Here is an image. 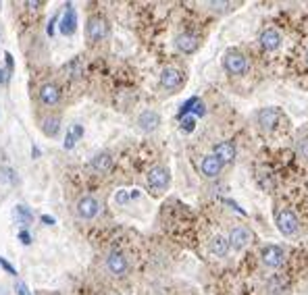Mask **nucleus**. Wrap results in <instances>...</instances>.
<instances>
[{"mask_svg":"<svg viewBox=\"0 0 308 295\" xmlns=\"http://www.w3.org/2000/svg\"><path fill=\"white\" fill-rule=\"evenodd\" d=\"M275 220H277V229H279L281 235L294 237V235L300 233V220H298V216H296L294 210H290V208L279 210V212H277V218H275Z\"/></svg>","mask_w":308,"mask_h":295,"instance_id":"nucleus-1","label":"nucleus"},{"mask_svg":"<svg viewBox=\"0 0 308 295\" xmlns=\"http://www.w3.org/2000/svg\"><path fill=\"white\" fill-rule=\"evenodd\" d=\"M223 67L231 75H244L246 69H248V60L239 50H227L223 56Z\"/></svg>","mask_w":308,"mask_h":295,"instance_id":"nucleus-2","label":"nucleus"},{"mask_svg":"<svg viewBox=\"0 0 308 295\" xmlns=\"http://www.w3.org/2000/svg\"><path fill=\"white\" fill-rule=\"evenodd\" d=\"M169 183H171V173L167 167H152L148 171V185L157 193L165 191L169 187Z\"/></svg>","mask_w":308,"mask_h":295,"instance_id":"nucleus-3","label":"nucleus"},{"mask_svg":"<svg viewBox=\"0 0 308 295\" xmlns=\"http://www.w3.org/2000/svg\"><path fill=\"white\" fill-rule=\"evenodd\" d=\"M108 34V23L102 17H90L85 25V36L90 42H100Z\"/></svg>","mask_w":308,"mask_h":295,"instance_id":"nucleus-4","label":"nucleus"},{"mask_svg":"<svg viewBox=\"0 0 308 295\" xmlns=\"http://www.w3.org/2000/svg\"><path fill=\"white\" fill-rule=\"evenodd\" d=\"M106 270H108L113 277H125L127 270H129V262H127L125 254L111 252V254L106 256Z\"/></svg>","mask_w":308,"mask_h":295,"instance_id":"nucleus-5","label":"nucleus"},{"mask_svg":"<svg viewBox=\"0 0 308 295\" xmlns=\"http://www.w3.org/2000/svg\"><path fill=\"white\" fill-rule=\"evenodd\" d=\"M260 258H262V264L269 266V268H273V270L283 266V262H285V254H283V249L279 245H267V247H262Z\"/></svg>","mask_w":308,"mask_h":295,"instance_id":"nucleus-6","label":"nucleus"},{"mask_svg":"<svg viewBox=\"0 0 308 295\" xmlns=\"http://www.w3.org/2000/svg\"><path fill=\"white\" fill-rule=\"evenodd\" d=\"M75 210L83 220H92V218H96L98 212H100V202L96 198H92V195H83V198H79Z\"/></svg>","mask_w":308,"mask_h":295,"instance_id":"nucleus-7","label":"nucleus"},{"mask_svg":"<svg viewBox=\"0 0 308 295\" xmlns=\"http://www.w3.org/2000/svg\"><path fill=\"white\" fill-rule=\"evenodd\" d=\"M161 85H163L165 89H169V92L179 89V87L183 85V71H179V69H175V67L163 69V73H161Z\"/></svg>","mask_w":308,"mask_h":295,"instance_id":"nucleus-8","label":"nucleus"},{"mask_svg":"<svg viewBox=\"0 0 308 295\" xmlns=\"http://www.w3.org/2000/svg\"><path fill=\"white\" fill-rule=\"evenodd\" d=\"M252 241V233H250V229H246V226H235L233 231L229 233V243L233 249H244V247H248Z\"/></svg>","mask_w":308,"mask_h":295,"instance_id":"nucleus-9","label":"nucleus"},{"mask_svg":"<svg viewBox=\"0 0 308 295\" xmlns=\"http://www.w3.org/2000/svg\"><path fill=\"white\" fill-rule=\"evenodd\" d=\"M221 169H223V162L214 156V154H208L202 158V165H200V171L206 179H214L221 175Z\"/></svg>","mask_w":308,"mask_h":295,"instance_id":"nucleus-10","label":"nucleus"},{"mask_svg":"<svg viewBox=\"0 0 308 295\" xmlns=\"http://www.w3.org/2000/svg\"><path fill=\"white\" fill-rule=\"evenodd\" d=\"M75 29H77V15H75L73 5H67L65 15H63V19H60V34H63V36H73Z\"/></svg>","mask_w":308,"mask_h":295,"instance_id":"nucleus-11","label":"nucleus"},{"mask_svg":"<svg viewBox=\"0 0 308 295\" xmlns=\"http://www.w3.org/2000/svg\"><path fill=\"white\" fill-rule=\"evenodd\" d=\"M175 46H177L183 54H192V52L198 50L200 42H198V38H196L194 34H188V31H183V34H179V36L175 38Z\"/></svg>","mask_w":308,"mask_h":295,"instance_id":"nucleus-12","label":"nucleus"},{"mask_svg":"<svg viewBox=\"0 0 308 295\" xmlns=\"http://www.w3.org/2000/svg\"><path fill=\"white\" fill-rule=\"evenodd\" d=\"M40 100H42V104H46V106L58 104V102H60V89H58V85H54V83H44V85L40 87Z\"/></svg>","mask_w":308,"mask_h":295,"instance_id":"nucleus-13","label":"nucleus"},{"mask_svg":"<svg viewBox=\"0 0 308 295\" xmlns=\"http://www.w3.org/2000/svg\"><path fill=\"white\" fill-rule=\"evenodd\" d=\"M161 125V115L154 112V110H144L140 117H138V127L142 131H146V133H150V131H154Z\"/></svg>","mask_w":308,"mask_h":295,"instance_id":"nucleus-14","label":"nucleus"},{"mask_svg":"<svg viewBox=\"0 0 308 295\" xmlns=\"http://www.w3.org/2000/svg\"><path fill=\"white\" fill-rule=\"evenodd\" d=\"M256 121H258L262 131H271V129H275L277 121H279V110H277V108H262L258 112Z\"/></svg>","mask_w":308,"mask_h":295,"instance_id":"nucleus-15","label":"nucleus"},{"mask_svg":"<svg viewBox=\"0 0 308 295\" xmlns=\"http://www.w3.org/2000/svg\"><path fill=\"white\" fill-rule=\"evenodd\" d=\"M260 46H262L267 52H275L277 48L281 46V36H279V31H275V29H265L262 34H260Z\"/></svg>","mask_w":308,"mask_h":295,"instance_id":"nucleus-16","label":"nucleus"},{"mask_svg":"<svg viewBox=\"0 0 308 295\" xmlns=\"http://www.w3.org/2000/svg\"><path fill=\"white\" fill-rule=\"evenodd\" d=\"M229 247H231L229 237H223V235L212 237V241H210V254H214L217 258H227Z\"/></svg>","mask_w":308,"mask_h":295,"instance_id":"nucleus-17","label":"nucleus"},{"mask_svg":"<svg viewBox=\"0 0 308 295\" xmlns=\"http://www.w3.org/2000/svg\"><path fill=\"white\" fill-rule=\"evenodd\" d=\"M214 156L221 162H233L235 160V146L231 142H219L214 146Z\"/></svg>","mask_w":308,"mask_h":295,"instance_id":"nucleus-18","label":"nucleus"},{"mask_svg":"<svg viewBox=\"0 0 308 295\" xmlns=\"http://www.w3.org/2000/svg\"><path fill=\"white\" fill-rule=\"evenodd\" d=\"M92 169L96 173H108L113 169V156L108 152H100L98 156L92 158Z\"/></svg>","mask_w":308,"mask_h":295,"instance_id":"nucleus-19","label":"nucleus"},{"mask_svg":"<svg viewBox=\"0 0 308 295\" xmlns=\"http://www.w3.org/2000/svg\"><path fill=\"white\" fill-rule=\"evenodd\" d=\"M267 289H269L271 295H281L283 291H288V279H283V277H279V275H275V277L269 281Z\"/></svg>","mask_w":308,"mask_h":295,"instance_id":"nucleus-20","label":"nucleus"},{"mask_svg":"<svg viewBox=\"0 0 308 295\" xmlns=\"http://www.w3.org/2000/svg\"><path fill=\"white\" fill-rule=\"evenodd\" d=\"M15 218H17V222H19V224L27 226L29 222L34 220V214H32V210H29L27 206H23V204H17V206H15Z\"/></svg>","mask_w":308,"mask_h":295,"instance_id":"nucleus-21","label":"nucleus"},{"mask_svg":"<svg viewBox=\"0 0 308 295\" xmlns=\"http://www.w3.org/2000/svg\"><path fill=\"white\" fill-rule=\"evenodd\" d=\"M58 129H60V121L56 117H48V119L42 121V131L48 138H54L58 133Z\"/></svg>","mask_w":308,"mask_h":295,"instance_id":"nucleus-22","label":"nucleus"},{"mask_svg":"<svg viewBox=\"0 0 308 295\" xmlns=\"http://www.w3.org/2000/svg\"><path fill=\"white\" fill-rule=\"evenodd\" d=\"M15 181H17V175L13 169L0 167V183H15Z\"/></svg>","mask_w":308,"mask_h":295,"instance_id":"nucleus-23","label":"nucleus"},{"mask_svg":"<svg viewBox=\"0 0 308 295\" xmlns=\"http://www.w3.org/2000/svg\"><path fill=\"white\" fill-rule=\"evenodd\" d=\"M129 200H131V191H127V189H119L117 195H115V202L117 204H127Z\"/></svg>","mask_w":308,"mask_h":295,"instance_id":"nucleus-24","label":"nucleus"},{"mask_svg":"<svg viewBox=\"0 0 308 295\" xmlns=\"http://www.w3.org/2000/svg\"><path fill=\"white\" fill-rule=\"evenodd\" d=\"M196 104H198V98H190V100L181 106V110H179V119H183V117H186V115L192 110V106H196Z\"/></svg>","mask_w":308,"mask_h":295,"instance_id":"nucleus-25","label":"nucleus"},{"mask_svg":"<svg viewBox=\"0 0 308 295\" xmlns=\"http://www.w3.org/2000/svg\"><path fill=\"white\" fill-rule=\"evenodd\" d=\"M77 142V135L73 133V131H67V138H65V150H71Z\"/></svg>","mask_w":308,"mask_h":295,"instance_id":"nucleus-26","label":"nucleus"},{"mask_svg":"<svg viewBox=\"0 0 308 295\" xmlns=\"http://www.w3.org/2000/svg\"><path fill=\"white\" fill-rule=\"evenodd\" d=\"M0 266H3V268H5L9 275H17V270L13 268V264H11V262H7L5 258H0Z\"/></svg>","mask_w":308,"mask_h":295,"instance_id":"nucleus-27","label":"nucleus"},{"mask_svg":"<svg viewBox=\"0 0 308 295\" xmlns=\"http://www.w3.org/2000/svg\"><path fill=\"white\" fill-rule=\"evenodd\" d=\"M206 7H208V9H214V11H223V9L229 7V3H206Z\"/></svg>","mask_w":308,"mask_h":295,"instance_id":"nucleus-28","label":"nucleus"},{"mask_svg":"<svg viewBox=\"0 0 308 295\" xmlns=\"http://www.w3.org/2000/svg\"><path fill=\"white\" fill-rule=\"evenodd\" d=\"M17 295H32V293H29V287L25 285V283H17Z\"/></svg>","mask_w":308,"mask_h":295,"instance_id":"nucleus-29","label":"nucleus"},{"mask_svg":"<svg viewBox=\"0 0 308 295\" xmlns=\"http://www.w3.org/2000/svg\"><path fill=\"white\" fill-rule=\"evenodd\" d=\"M298 150H300V154H302L304 158H308V140H302V142L298 144Z\"/></svg>","mask_w":308,"mask_h":295,"instance_id":"nucleus-30","label":"nucleus"},{"mask_svg":"<svg viewBox=\"0 0 308 295\" xmlns=\"http://www.w3.org/2000/svg\"><path fill=\"white\" fill-rule=\"evenodd\" d=\"M194 125H196V119H194V117H190V119L183 121V129H186V131H192Z\"/></svg>","mask_w":308,"mask_h":295,"instance_id":"nucleus-31","label":"nucleus"},{"mask_svg":"<svg viewBox=\"0 0 308 295\" xmlns=\"http://www.w3.org/2000/svg\"><path fill=\"white\" fill-rule=\"evenodd\" d=\"M19 239H21L25 245H29V243H32V237H29V233L25 231V229H23V231H19Z\"/></svg>","mask_w":308,"mask_h":295,"instance_id":"nucleus-32","label":"nucleus"},{"mask_svg":"<svg viewBox=\"0 0 308 295\" xmlns=\"http://www.w3.org/2000/svg\"><path fill=\"white\" fill-rule=\"evenodd\" d=\"M5 58H7V67H9V73H13V56H11V52H5Z\"/></svg>","mask_w":308,"mask_h":295,"instance_id":"nucleus-33","label":"nucleus"},{"mask_svg":"<svg viewBox=\"0 0 308 295\" xmlns=\"http://www.w3.org/2000/svg\"><path fill=\"white\" fill-rule=\"evenodd\" d=\"M25 7H29V9H38V7H42V3H40V0H27Z\"/></svg>","mask_w":308,"mask_h":295,"instance_id":"nucleus-34","label":"nucleus"},{"mask_svg":"<svg viewBox=\"0 0 308 295\" xmlns=\"http://www.w3.org/2000/svg\"><path fill=\"white\" fill-rule=\"evenodd\" d=\"M54 23H56V17H52V19H50V23H48V36H52V34H54Z\"/></svg>","mask_w":308,"mask_h":295,"instance_id":"nucleus-35","label":"nucleus"},{"mask_svg":"<svg viewBox=\"0 0 308 295\" xmlns=\"http://www.w3.org/2000/svg\"><path fill=\"white\" fill-rule=\"evenodd\" d=\"M42 222H46V224H54L56 220H54L52 216H48V214H42Z\"/></svg>","mask_w":308,"mask_h":295,"instance_id":"nucleus-36","label":"nucleus"},{"mask_svg":"<svg viewBox=\"0 0 308 295\" xmlns=\"http://www.w3.org/2000/svg\"><path fill=\"white\" fill-rule=\"evenodd\" d=\"M32 156H34V158H38V156H40V150H38V146H34V148H32Z\"/></svg>","mask_w":308,"mask_h":295,"instance_id":"nucleus-37","label":"nucleus"},{"mask_svg":"<svg viewBox=\"0 0 308 295\" xmlns=\"http://www.w3.org/2000/svg\"><path fill=\"white\" fill-rule=\"evenodd\" d=\"M0 83H5V71L0 69Z\"/></svg>","mask_w":308,"mask_h":295,"instance_id":"nucleus-38","label":"nucleus"},{"mask_svg":"<svg viewBox=\"0 0 308 295\" xmlns=\"http://www.w3.org/2000/svg\"><path fill=\"white\" fill-rule=\"evenodd\" d=\"M306 60H308V54H306Z\"/></svg>","mask_w":308,"mask_h":295,"instance_id":"nucleus-39","label":"nucleus"}]
</instances>
